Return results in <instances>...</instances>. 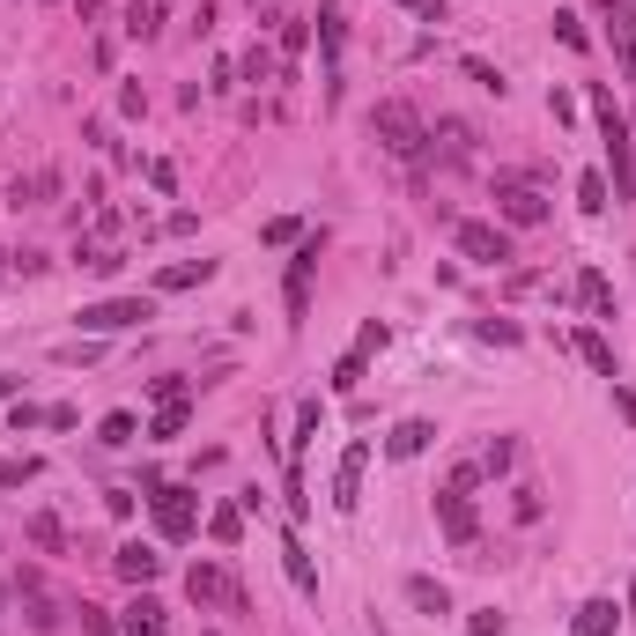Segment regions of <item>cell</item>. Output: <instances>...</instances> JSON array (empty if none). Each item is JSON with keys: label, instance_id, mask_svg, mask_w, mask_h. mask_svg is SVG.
I'll list each match as a JSON object with an SVG mask.
<instances>
[{"label": "cell", "instance_id": "6da1fadb", "mask_svg": "<svg viewBox=\"0 0 636 636\" xmlns=\"http://www.w3.org/2000/svg\"><path fill=\"white\" fill-rule=\"evenodd\" d=\"M592 119H600V141H607V171H614V200H636V141H629V119L607 89H592Z\"/></svg>", "mask_w": 636, "mask_h": 636}, {"label": "cell", "instance_id": "7a4b0ae2", "mask_svg": "<svg viewBox=\"0 0 636 636\" xmlns=\"http://www.w3.org/2000/svg\"><path fill=\"white\" fill-rule=\"evenodd\" d=\"M156 318V296H104V304H82L74 311V326L82 333H134Z\"/></svg>", "mask_w": 636, "mask_h": 636}, {"label": "cell", "instance_id": "3957f363", "mask_svg": "<svg viewBox=\"0 0 636 636\" xmlns=\"http://www.w3.org/2000/svg\"><path fill=\"white\" fill-rule=\"evenodd\" d=\"M370 134H378L392 156H407V163L422 156V119H415V104H400V97H385L378 111H370Z\"/></svg>", "mask_w": 636, "mask_h": 636}, {"label": "cell", "instance_id": "277c9868", "mask_svg": "<svg viewBox=\"0 0 636 636\" xmlns=\"http://www.w3.org/2000/svg\"><path fill=\"white\" fill-rule=\"evenodd\" d=\"M437 526L452 548H474V533H481V518H474V489H459V481H444L437 489Z\"/></svg>", "mask_w": 636, "mask_h": 636}, {"label": "cell", "instance_id": "5b68a950", "mask_svg": "<svg viewBox=\"0 0 636 636\" xmlns=\"http://www.w3.org/2000/svg\"><path fill=\"white\" fill-rule=\"evenodd\" d=\"M185 592H193L200 607H230V614H245L252 600H245V585H237L230 570H215V563H193L185 570Z\"/></svg>", "mask_w": 636, "mask_h": 636}, {"label": "cell", "instance_id": "8992f818", "mask_svg": "<svg viewBox=\"0 0 636 636\" xmlns=\"http://www.w3.org/2000/svg\"><path fill=\"white\" fill-rule=\"evenodd\" d=\"M156 533H163V540H193V533H200L193 489H178V481H163V489H156Z\"/></svg>", "mask_w": 636, "mask_h": 636}, {"label": "cell", "instance_id": "52a82bcc", "mask_svg": "<svg viewBox=\"0 0 636 636\" xmlns=\"http://www.w3.org/2000/svg\"><path fill=\"white\" fill-rule=\"evenodd\" d=\"M459 252L481 259V267H511V259H518V245H511L503 222H459Z\"/></svg>", "mask_w": 636, "mask_h": 636}, {"label": "cell", "instance_id": "ba28073f", "mask_svg": "<svg viewBox=\"0 0 636 636\" xmlns=\"http://www.w3.org/2000/svg\"><path fill=\"white\" fill-rule=\"evenodd\" d=\"M496 222L503 230H533V222H548V200L533 185H496Z\"/></svg>", "mask_w": 636, "mask_h": 636}, {"label": "cell", "instance_id": "9c48e42d", "mask_svg": "<svg viewBox=\"0 0 636 636\" xmlns=\"http://www.w3.org/2000/svg\"><path fill=\"white\" fill-rule=\"evenodd\" d=\"M318 245H326V237H304V245H296V259H289V326H304V311H311V267H318Z\"/></svg>", "mask_w": 636, "mask_h": 636}, {"label": "cell", "instance_id": "30bf717a", "mask_svg": "<svg viewBox=\"0 0 636 636\" xmlns=\"http://www.w3.org/2000/svg\"><path fill=\"white\" fill-rule=\"evenodd\" d=\"M363 466H370V444L355 437L341 452V466H333V511H355V503H363Z\"/></svg>", "mask_w": 636, "mask_h": 636}, {"label": "cell", "instance_id": "8fae6325", "mask_svg": "<svg viewBox=\"0 0 636 636\" xmlns=\"http://www.w3.org/2000/svg\"><path fill=\"white\" fill-rule=\"evenodd\" d=\"M600 15H607V37H614L622 74H636V8H629V0H600Z\"/></svg>", "mask_w": 636, "mask_h": 636}, {"label": "cell", "instance_id": "7c38bea8", "mask_svg": "<svg viewBox=\"0 0 636 636\" xmlns=\"http://www.w3.org/2000/svg\"><path fill=\"white\" fill-rule=\"evenodd\" d=\"M111 570L126 577V585H156V570H163V555L156 548H141V540H126L119 555H111Z\"/></svg>", "mask_w": 636, "mask_h": 636}, {"label": "cell", "instance_id": "4fadbf2b", "mask_svg": "<svg viewBox=\"0 0 636 636\" xmlns=\"http://www.w3.org/2000/svg\"><path fill=\"white\" fill-rule=\"evenodd\" d=\"M429 437H437V429H429L422 415H415V422H400V429L385 437V459H422V452H429Z\"/></svg>", "mask_w": 636, "mask_h": 636}, {"label": "cell", "instance_id": "5bb4252c", "mask_svg": "<svg viewBox=\"0 0 636 636\" xmlns=\"http://www.w3.org/2000/svg\"><path fill=\"white\" fill-rule=\"evenodd\" d=\"M570 629H577V636H614V629H622V607H614V600H585Z\"/></svg>", "mask_w": 636, "mask_h": 636}, {"label": "cell", "instance_id": "9a60e30c", "mask_svg": "<svg viewBox=\"0 0 636 636\" xmlns=\"http://www.w3.org/2000/svg\"><path fill=\"white\" fill-rule=\"evenodd\" d=\"M570 348L585 355V363L600 370V378H614V348H607V333H600V326H577V333H570Z\"/></svg>", "mask_w": 636, "mask_h": 636}, {"label": "cell", "instance_id": "2e32d148", "mask_svg": "<svg viewBox=\"0 0 636 636\" xmlns=\"http://www.w3.org/2000/svg\"><path fill=\"white\" fill-rule=\"evenodd\" d=\"M577 304H585L592 318H614V289H607V274H600V267L577 274Z\"/></svg>", "mask_w": 636, "mask_h": 636}, {"label": "cell", "instance_id": "e0dca14e", "mask_svg": "<svg viewBox=\"0 0 636 636\" xmlns=\"http://www.w3.org/2000/svg\"><path fill=\"white\" fill-rule=\"evenodd\" d=\"M200 282H215V259H178L156 274V289H200Z\"/></svg>", "mask_w": 636, "mask_h": 636}, {"label": "cell", "instance_id": "ac0fdd59", "mask_svg": "<svg viewBox=\"0 0 636 636\" xmlns=\"http://www.w3.org/2000/svg\"><path fill=\"white\" fill-rule=\"evenodd\" d=\"M407 607L415 614H452V592H444L437 577H407Z\"/></svg>", "mask_w": 636, "mask_h": 636}, {"label": "cell", "instance_id": "d6986e66", "mask_svg": "<svg viewBox=\"0 0 636 636\" xmlns=\"http://www.w3.org/2000/svg\"><path fill=\"white\" fill-rule=\"evenodd\" d=\"M23 533H30V548H45V555H60V548H67V526H60L52 511H30V518H23Z\"/></svg>", "mask_w": 636, "mask_h": 636}, {"label": "cell", "instance_id": "ffe728a7", "mask_svg": "<svg viewBox=\"0 0 636 636\" xmlns=\"http://www.w3.org/2000/svg\"><path fill=\"white\" fill-rule=\"evenodd\" d=\"M282 570H289L296 592H318V570H311V555H304V540H296V533L282 540Z\"/></svg>", "mask_w": 636, "mask_h": 636}, {"label": "cell", "instance_id": "44dd1931", "mask_svg": "<svg viewBox=\"0 0 636 636\" xmlns=\"http://www.w3.org/2000/svg\"><path fill=\"white\" fill-rule=\"evenodd\" d=\"M74 267H82V274H119L126 252H111V245H97V237H89V245H74Z\"/></svg>", "mask_w": 636, "mask_h": 636}, {"label": "cell", "instance_id": "7402d4cb", "mask_svg": "<svg viewBox=\"0 0 636 636\" xmlns=\"http://www.w3.org/2000/svg\"><path fill=\"white\" fill-rule=\"evenodd\" d=\"M607 200H614L607 171H585V178H577V208H585V215H607Z\"/></svg>", "mask_w": 636, "mask_h": 636}, {"label": "cell", "instance_id": "603a6c76", "mask_svg": "<svg viewBox=\"0 0 636 636\" xmlns=\"http://www.w3.org/2000/svg\"><path fill=\"white\" fill-rule=\"evenodd\" d=\"M267 23H274V37H282V52H289V60L311 45V15H267Z\"/></svg>", "mask_w": 636, "mask_h": 636}, {"label": "cell", "instance_id": "cb8c5ba5", "mask_svg": "<svg viewBox=\"0 0 636 636\" xmlns=\"http://www.w3.org/2000/svg\"><path fill=\"white\" fill-rule=\"evenodd\" d=\"M126 636H163V607L148 600V592H141L134 607H126Z\"/></svg>", "mask_w": 636, "mask_h": 636}, {"label": "cell", "instance_id": "d4e9b609", "mask_svg": "<svg viewBox=\"0 0 636 636\" xmlns=\"http://www.w3.org/2000/svg\"><path fill=\"white\" fill-rule=\"evenodd\" d=\"M437 134H444V156H452V163L474 156V126H466V119H437Z\"/></svg>", "mask_w": 636, "mask_h": 636}, {"label": "cell", "instance_id": "484cf974", "mask_svg": "<svg viewBox=\"0 0 636 636\" xmlns=\"http://www.w3.org/2000/svg\"><path fill=\"white\" fill-rule=\"evenodd\" d=\"M156 30H163V8H156V0H134V8H126V37H141V45H148Z\"/></svg>", "mask_w": 636, "mask_h": 636}, {"label": "cell", "instance_id": "4316f807", "mask_svg": "<svg viewBox=\"0 0 636 636\" xmlns=\"http://www.w3.org/2000/svg\"><path fill=\"white\" fill-rule=\"evenodd\" d=\"M245 82H289V74H282V60H274L267 45H252L245 52Z\"/></svg>", "mask_w": 636, "mask_h": 636}, {"label": "cell", "instance_id": "83f0119b", "mask_svg": "<svg viewBox=\"0 0 636 636\" xmlns=\"http://www.w3.org/2000/svg\"><path fill=\"white\" fill-rule=\"evenodd\" d=\"M208 533L222 540V548H237V540H245V518H237V503H222V511L208 518Z\"/></svg>", "mask_w": 636, "mask_h": 636}, {"label": "cell", "instance_id": "f1b7e54d", "mask_svg": "<svg viewBox=\"0 0 636 636\" xmlns=\"http://www.w3.org/2000/svg\"><path fill=\"white\" fill-rule=\"evenodd\" d=\"M97 444H111V452H119V444H134V415H126V407H119V415H104Z\"/></svg>", "mask_w": 636, "mask_h": 636}, {"label": "cell", "instance_id": "f546056e", "mask_svg": "<svg viewBox=\"0 0 636 636\" xmlns=\"http://www.w3.org/2000/svg\"><path fill=\"white\" fill-rule=\"evenodd\" d=\"M511 466H518V444L511 437H496L489 452H481V474H511Z\"/></svg>", "mask_w": 636, "mask_h": 636}, {"label": "cell", "instance_id": "4dcf8cb0", "mask_svg": "<svg viewBox=\"0 0 636 636\" xmlns=\"http://www.w3.org/2000/svg\"><path fill=\"white\" fill-rule=\"evenodd\" d=\"M178 429H185V400H171V407H156V422H148V437H178Z\"/></svg>", "mask_w": 636, "mask_h": 636}, {"label": "cell", "instance_id": "1f68e13d", "mask_svg": "<svg viewBox=\"0 0 636 636\" xmlns=\"http://www.w3.org/2000/svg\"><path fill=\"white\" fill-rule=\"evenodd\" d=\"M474 333H481V341H496V348H518V341H526V333H518V326H511V318H481V326H474Z\"/></svg>", "mask_w": 636, "mask_h": 636}, {"label": "cell", "instance_id": "d6a6232c", "mask_svg": "<svg viewBox=\"0 0 636 636\" xmlns=\"http://www.w3.org/2000/svg\"><path fill=\"white\" fill-rule=\"evenodd\" d=\"M355 385H363V355H341V363H333V392H355Z\"/></svg>", "mask_w": 636, "mask_h": 636}, {"label": "cell", "instance_id": "836d02e7", "mask_svg": "<svg viewBox=\"0 0 636 636\" xmlns=\"http://www.w3.org/2000/svg\"><path fill=\"white\" fill-rule=\"evenodd\" d=\"M540 511H548V503H540V489H511V518H518V526H533Z\"/></svg>", "mask_w": 636, "mask_h": 636}, {"label": "cell", "instance_id": "e575fe53", "mask_svg": "<svg viewBox=\"0 0 636 636\" xmlns=\"http://www.w3.org/2000/svg\"><path fill=\"white\" fill-rule=\"evenodd\" d=\"M23 481H37V459H0V489H23Z\"/></svg>", "mask_w": 636, "mask_h": 636}, {"label": "cell", "instance_id": "d590c367", "mask_svg": "<svg viewBox=\"0 0 636 636\" xmlns=\"http://www.w3.org/2000/svg\"><path fill=\"white\" fill-rule=\"evenodd\" d=\"M259 237H267V245H296V237H304V222H296V215H274Z\"/></svg>", "mask_w": 636, "mask_h": 636}, {"label": "cell", "instance_id": "8d00e7d4", "mask_svg": "<svg viewBox=\"0 0 636 636\" xmlns=\"http://www.w3.org/2000/svg\"><path fill=\"white\" fill-rule=\"evenodd\" d=\"M30 629H37V636H52V629H60V607H52L45 592H37V600H30Z\"/></svg>", "mask_w": 636, "mask_h": 636}, {"label": "cell", "instance_id": "74e56055", "mask_svg": "<svg viewBox=\"0 0 636 636\" xmlns=\"http://www.w3.org/2000/svg\"><path fill=\"white\" fill-rule=\"evenodd\" d=\"M555 37H563L570 52H592V37H585V23H577V15H555Z\"/></svg>", "mask_w": 636, "mask_h": 636}, {"label": "cell", "instance_id": "f35d334b", "mask_svg": "<svg viewBox=\"0 0 636 636\" xmlns=\"http://www.w3.org/2000/svg\"><path fill=\"white\" fill-rule=\"evenodd\" d=\"M148 400H156V407H171V400H185V378H148Z\"/></svg>", "mask_w": 636, "mask_h": 636}, {"label": "cell", "instance_id": "ab89813d", "mask_svg": "<svg viewBox=\"0 0 636 636\" xmlns=\"http://www.w3.org/2000/svg\"><path fill=\"white\" fill-rule=\"evenodd\" d=\"M82 141H89V148H104V156H119V141H111V126H104V119H89V126H82Z\"/></svg>", "mask_w": 636, "mask_h": 636}, {"label": "cell", "instance_id": "60d3db41", "mask_svg": "<svg viewBox=\"0 0 636 636\" xmlns=\"http://www.w3.org/2000/svg\"><path fill=\"white\" fill-rule=\"evenodd\" d=\"M466 74H474V82H481V89H489V97H503V74H496L489 60H466Z\"/></svg>", "mask_w": 636, "mask_h": 636}, {"label": "cell", "instance_id": "b9f144b4", "mask_svg": "<svg viewBox=\"0 0 636 636\" xmlns=\"http://www.w3.org/2000/svg\"><path fill=\"white\" fill-rule=\"evenodd\" d=\"M82 636H119V629H111L104 607H82Z\"/></svg>", "mask_w": 636, "mask_h": 636}, {"label": "cell", "instance_id": "7bdbcfd3", "mask_svg": "<svg viewBox=\"0 0 636 636\" xmlns=\"http://www.w3.org/2000/svg\"><path fill=\"white\" fill-rule=\"evenodd\" d=\"M148 185H156V193H178V163H148Z\"/></svg>", "mask_w": 636, "mask_h": 636}, {"label": "cell", "instance_id": "ee69618b", "mask_svg": "<svg viewBox=\"0 0 636 636\" xmlns=\"http://www.w3.org/2000/svg\"><path fill=\"white\" fill-rule=\"evenodd\" d=\"M119 111H126V119H141V111H148V97H141V82H126V89H119Z\"/></svg>", "mask_w": 636, "mask_h": 636}, {"label": "cell", "instance_id": "f6af8a7d", "mask_svg": "<svg viewBox=\"0 0 636 636\" xmlns=\"http://www.w3.org/2000/svg\"><path fill=\"white\" fill-rule=\"evenodd\" d=\"M466 629H474V636H503V614H496V607H481V614H474Z\"/></svg>", "mask_w": 636, "mask_h": 636}, {"label": "cell", "instance_id": "bcb514c9", "mask_svg": "<svg viewBox=\"0 0 636 636\" xmlns=\"http://www.w3.org/2000/svg\"><path fill=\"white\" fill-rule=\"evenodd\" d=\"M392 8H415L422 23H444V8H437V0H392Z\"/></svg>", "mask_w": 636, "mask_h": 636}, {"label": "cell", "instance_id": "7dc6e473", "mask_svg": "<svg viewBox=\"0 0 636 636\" xmlns=\"http://www.w3.org/2000/svg\"><path fill=\"white\" fill-rule=\"evenodd\" d=\"M252 8H267V0H252Z\"/></svg>", "mask_w": 636, "mask_h": 636}, {"label": "cell", "instance_id": "c3c4849f", "mask_svg": "<svg viewBox=\"0 0 636 636\" xmlns=\"http://www.w3.org/2000/svg\"><path fill=\"white\" fill-rule=\"evenodd\" d=\"M629 8H636V0H629Z\"/></svg>", "mask_w": 636, "mask_h": 636}]
</instances>
